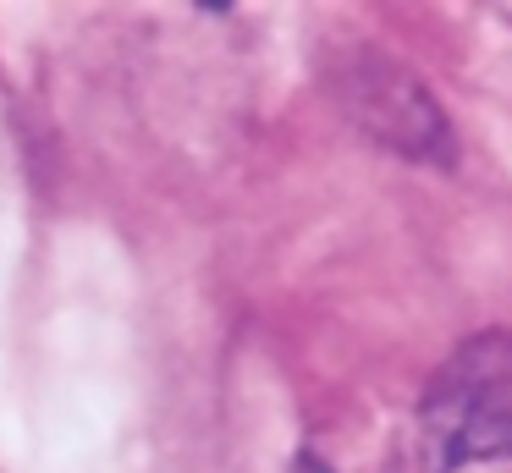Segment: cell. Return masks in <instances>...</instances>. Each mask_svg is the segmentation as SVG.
Returning a JSON list of instances; mask_svg holds the SVG:
<instances>
[{"mask_svg": "<svg viewBox=\"0 0 512 473\" xmlns=\"http://www.w3.org/2000/svg\"><path fill=\"white\" fill-rule=\"evenodd\" d=\"M430 473H512V336H468L424 391Z\"/></svg>", "mask_w": 512, "mask_h": 473, "instance_id": "6da1fadb", "label": "cell"}, {"mask_svg": "<svg viewBox=\"0 0 512 473\" xmlns=\"http://www.w3.org/2000/svg\"><path fill=\"white\" fill-rule=\"evenodd\" d=\"M336 94H342L347 116L386 149L413 154V160H446V149H452V127H446L435 94L386 50L347 55L336 72Z\"/></svg>", "mask_w": 512, "mask_h": 473, "instance_id": "7a4b0ae2", "label": "cell"}, {"mask_svg": "<svg viewBox=\"0 0 512 473\" xmlns=\"http://www.w3.org/2000/svg\"><path fill=\"white\" fill-rule=\"evenodd\" d=\"M292 473H336V468L320 457V451H298V462H292Z\"/></svg>", "mask_w": 512, "mask_h": 473, "instance_id": "3957f363", "label": "cell"}]
</instances>
